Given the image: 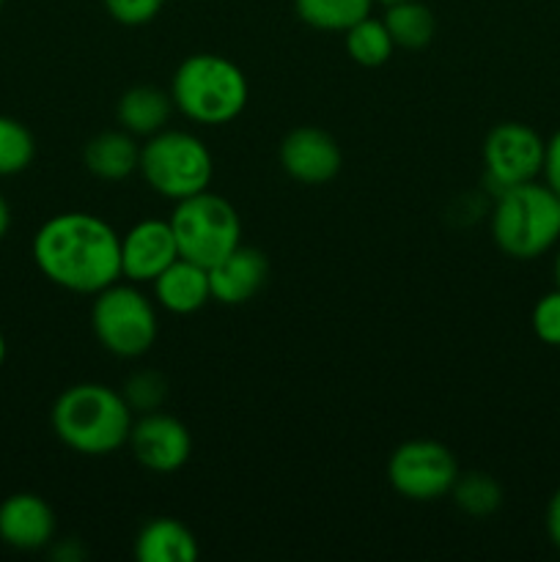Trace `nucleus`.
Wrapping results in <instances>:
<instances>
[{
    "label": "nucleus",
    "instance_id": "nucleus-17",
    "mask_svg": "<svg viewBox=\"0 0 560 562\" xmlns=\"http://www.w3.org/2000/svg\"><path fill=\"white\" fill-rule=\"evenodd\" d=\"M173 97L157 86H135L121 93L115 104V119L121 130L135 137H152L157 132L168 130V121L173 115Z\"/></svg>",
    "mask_w": 560,
    "mask_h": 562
},
{
    "label": "nucleus",
    "instance_id": "nucleus-10",
    "mask_svg": "<svg viewBox=\"0 0 560 562\" xmlns=\"http://www.w3.org/2000/svg\"><path fill=\"white\" fill-rule=\"evenodd\" d=\"M130 450L137 464L157 475L179 472L192 456V434L179 417L165 412H146L132 423Z\"/></svg>",
    "mask_w": 560,
    "mask_h": 562
},
{
    "label": "nucleus",
    "instance_id": "nucleus-16",
    "mask_svg": "<svg viewBox=\"0 0 560 562\" xmlns=\"http://www.w3.org/2000/svg\"><path fill=\"white\" fill-rule=\"evenodd\" d=\"M198 554L195 532L168 516L146 521L135 538V558L141 562H195Z\"/></svg>",
    "mask_w": 560,
    "mask_h": 562
},
{
    "label": "nucleus",
    "instance_id": "nucleus-14",
    "mask_svg": "<svg viewBox=\"0 0 560 562\" xmlns=\"http://www.w3.org/2000/svg\"><path fill=\"white\" fill-rule=\"evenodd\" d=\"M269 280V261L256 247L239 245L234 252L209 269L212 300L220 305H247L264 291Z\"/></svg>",
    "mask_w": 560,
    "mask_h": 562
},
{
    "label": "nucleus",
    "instance_id": "nucleus-3",
    "mask_svg": "<svg viewBox=\"0 0 560 562\" xmlns=\"http://www.w3.org/2000/svg\"><path fill=\"white\" fill-rule=\"evenodd\" d=\"M176 110L192 124L223 126L247 108L250 86L239 66L225 55L195 53L181 60L170 80Z\"/></svg>",
    "mask_w": 560,
    "mask_h": 562
},
{
    "label": "nucleus",
    "instance_id": "nucleus-20",
    "mask_svg": "<svg viewBox=\"0 0 560 562\" xmlns=\"http://www.w3.org/2000/svg\"><path fill=\"white\" fill-rule=\"evenodd\" d=\"M377 0H294V14L313 31L344 33L371 14Z\"/></svg>",
    "mask_w": 560,
    "mask_h": 562
},
{
    "label": "nucleus",
    "instance_id": "nucleus-12",
    "mask_svg": "<svg viewBox=\"0 0 560 562\" xmlns=\"http://www.w3.org/2000/svg\"><path fill=\"white\" fill-rule=\"evenodd\" d=\"M179 258L170 220H141L121 236V278L154 283Z\"/></svg>",
    "mask_w": 560,
    "mask_h": 562
},
{
    "label": "nucleus",
    "instance_id": "nucleus-26",
    "mask_svg": "<svg viewBox=\"0 0 560 562\" xmlns=\"http://www.w3.org/2000/svg\"><path fill=\"white\" fill-rule=\"evenodd\" d=\"M102 3L104 11H108L119 25L141 27L148 25L152 20H157L165 0H102Z\"/></svg>",
    "mask_w": 560,
    "mask_h": 562
},
{
    "label": "nucleus",
    "instance_id": "nucleus-19",
    "mask_svg": "<svg viewBox=\"0 0 560 562\" xmlns=\"http://www.w3.org/2000/svg\"><path fill=\"white\" fill-rule=\"evenodd\" d=\"M382 22L395 47L401 49H423L437 36V16L423 0H399L384 5Z\"/></svg>",
    "mask_w": 560,
    "mask_h": 562
},
{
    "label": "nucleus",
    "instance_id": "nucleus-9",
    "mask_svg": "<svg viewBox=\"0 0 560 562\" xmlns=\"http://www.w3.org/2000/svg\"><path fill=\"white\" fill-rule=\"evenodd\" d=\"M547 140L533 126L519 121H503L492 126L483 140L486 181L494 195L525 181H536L544 170Z\"/></svg>",
    "mask_w": 560,
    "mask_h": 562
},
{
    "label": "nucleus",
    "instance_id": "nucleus-4",
    "mask_svg": "<svg viewBox=\"0 0 560 562\" xmlns=\"http://www.w3.org/2000/svg\"><path fill=\"white\" fill-rule=\"evenodd\" d=\"M492 239L516 261H533L560 241V195L549 184L525 181L494 195Z\"/></svg>",
    "mask_w": 560,
    "mask_h": 562
},
{
    "label": "nucleus",
    "instance_id": "nucleus-31",
    "mask_svg": "<svg viewBox=\"0 0 560 562\" xmlns=\"http://www.w3.org/2000/svg\"><path fill=\"white\" fill-rule=\"evenodd\" d=\"M3 362H5V338L3 333H0V368H3Z\"/></svg>",
    "mask_w": 560,
    "mask_h": 562
},
{
    "label": "nucleus",
    "instance_id": "nucleus-6",
    "mask_svg": "<svg viewBox=\"0 0 560 562\" xmlns=\"http://www.w3.org/2000/svg\"><path fill=\"white\" fill-rule=\"evenodd\" d=\"M179 256L212 269L242 245L239 212L223 195L203 190L184 198L170 212Z\"/></svg>",
    "mask_w": 560,
    "mask_h": 562
},
{
    "label": "nucleus",
    "instance_id": "nucleus-5",
    "mask_svg": "<svg viewBox=\"0 0 560 562\" xmlns=\"http://www.w3.org/2000/svg\"><path fill=\"white\" fill-rule=\"evenodd\" d=\"M137 173L157 195L179 203L209 190L214 159L206 143L192 132L163 130L141 146Z\"/></svg>",
    "mask_w": 560,
    "mask_h": 562
},
{
    "label": "nucleus",
    "instance_id": "nucleus-29",
    "mask_svg": "<svg viewBox=\"0 0 560 562\" xmlns=\"http://www.w3.org/2000/svg\"><path fill=\"white\" fill-rule=\"evenodd\" d=\"M9 228H11V209H9V203H5V198L0 195V241L5 239Z\"/></svg>",
    "mask_w": 560,
    "mask_h": 562
},
{
    "label": "nucleus",
    "instance_id": "nucleus-23",
    "mask_svg": "<svg viewBox=\"0 0 560 562\" xmlns=\"http://www.w3.org/2000/svg\"><path fill=\"white\" fill-rule=\"evenodd\" d=\"M36 157L33 132L11 115H0V179L20 176Z\"/></svg>",
    "mask_w": 560,
    "mask_h": 562
},
{
    "label": "nucleus",
    "instance_id": "nucleus-24",
    "mask_svg": "<svg viewBox=\"0 0 560 562\" xmlns=\"http://www.w3.org/2000/svg\"><path fill=\"white\" fill-rule=\"evenodd\" d=\"M121 395H124L132 412H143L146 415V412H157L165 404V398H168V382L157 371H135L124 382Z\"/></svg>",
    "mask_w": 560,
    "mask_h": 562
},
{
    "label": "nucleus",
    "instance_id": "nucleus-8",
    "mask_svg": "<svg viewBox=\"0 0 560 562\" xmlns=\"http://www.w3.org/2000/svg\"><path fill=\"white\" fill-rule=\"evenodd\" d=\"M459 461L434 439H410L390 453L388 481L395 494L412 503L448 497L459 477Z\"/></svg>",
    "mask_w": 560,
    "mask_h": 562
},
{
    "label": "nucleus",
    "instance_id": "nucleus-18",
    "mask_svg": "<svg viewBox=\"0 0 560 562\" xmlns=\"http://www.w3.org/2000/svg\"><path fill=\"white\" fill-rule=\"evenodd\" d=\"M137 162H141V146L126 130L99 132L82 148V165L88 173L102 181L130 179L132 173H137Z\"/></svg>",
    "mask_w": 560,
    "mask_h": 562
},
{
    "label": "nucleus",
    "instance_id": "nucleus-11",
    "mask_svg": "<svg viewBox=\"0 0 560 562\" xmlns=\"http://www.w3.org/2000/svg\"><path fill=\"white\" fill-rule=\"evenodd\" d=\"M280 168L300 184H327L344 168V154L335 137L318 126H296L280 140Z\"/></svg>",
    "mask_w": 560,
    "mask_h": 562
},
{
    "label": "nucleus",
    "instance_id": "nucleus-33",
    "mask_svg": "<svg viewBox=\"0 0 560 562\" xmlns=\"http://www.w3.org/2000/svg\"><path fill=\"white\" fill-rule=\"evenodd\" d=\"M3 3H5V0H0V11H3Z\"/></svg>",
    "mask_w": 560,
    "mask_h": 562
},
{
    "label": "nucleus",
    "instance_id": "nucleus-32",
    "mask_svg": "<svg viewBox=\"0 0 560 562\" xmlns=\"http://www.w3.org/2000/svg\"><path fill=\"white\" fill-rule=\"evenodd\" d=\"M377 3H382V5H390V3H399V0H377Z\"/></svg>",
    "mask_w": 560,
    "mask_h": 562
},
{
    "label": "nucleus",
    "instance_id": "nucleus-27",
    "mask_svg": "<svg viewBox=\"0 0 560 562\" xmlns=\"http://www.w3.org/2000/svg\"><path fill=\"white\" fill-rule=\"evenodd\" d=\"M541 176H544V184H549L560 195V130L549 137L547 148H544Z\"/></svg>",
    "mask_w": 560,
    "mask_h": 562
},
{
    "label": "nucleus",
    "instance_id": "nucleus-21",
    "mask_svg": "<svg viewBox=\"0 0 560 562\" xmlns=\"http://www.w3.org/2000/svg\"><path fill=\"white\" fill-rule=\"evenodd\" d=\"M344 44L349 58L355 60L357 66H366V69L384 66L390 58H393V49H395L384 22L371 14L362 16L360 22H355L349 31H344Z\"/></svg>",
    "mask_w": 560,
    "mask_h": 562
},
{
    "label": "nucleus",
    "instance_id": "nucleus-1",
    "mask_svg": "<svg viewBox=\"0 0 560 562\" xmlns=\"http://www.w3.org/2000/svg\"><path fill=\"white\" fill-rule=\"evenodd\" d=\"M33 261L58 289L93 296L121 280V234L91 212H60L33 236Z\"/></svg>",
    "mask_w": 560,
    "mask_h": 562
},
{
    "label": "nucleus",
    "instance_id": "nucleus-13",
    "mask_svg": "<svg viewBox=\"0 0 560 562\" xmlns=\"http://www.w3.org/2000/svg\"><path fill=\"white\" fill-rule=\"evenodd\" d=\"M55 510L33 492H16L0 503V541L16 552H38L55 541Z\"/></svg>",
    "mask_w": 560,
    "mask_h": 562
},
{
    "label": "nucleus",
    "instance_id": "nucleus-22",
    "mask_svg": "<svg viewBox=\"0 0 560 562\" xmlns=\"http://www.w3.org/2000/svg\"><path fill=\"white\" fill-rule=\"evenodd\" d=\"M450 497L459 505V510H464L472 519H489L503 505V488L486 472H467L456 477Z\"/></svg>",
    "mask_w": 560,
    "mask_h": 562
},
{
    "label": "nucleus",
    "instance_id": "nucleus-28",
    "mask_svg": "<svg viewBox=\"0 0 560 562\" xmlns=\"http://www.w3.org/2000/svg\"><path fill=\"white\" fill-rule=\"evenodd\" d=\"M544 527H547V536L552 541V547L560 552V488L549 497L547 514H544Z\"/></svg>",
    "mask_w": 560,
    "mask_h": 562
},
{
    "label": "nucleus",
    "instance_id": "nucleus-25",
    "mask_svg": "<svg viewBox=\"0 0 560 562\" xmlns=\"http://www.w3.org/2000/svg\"><path fill=\"white\" fill-rule=\"evenodd\" d=\"M530 327L541 344L555 346L560 349V289L555 285L552 291H547L544 296H538V302L533 305L530 313Z\"/></svg>",
    "mask_w": 560,
    "mask_h": 562
},
{
    "label": "nucleus",
    "instance_id": "nucleus-2",
    "mask_svg": "<svg viewBox=\"0 0 560 562\" xmlns=\"http://www.w3.org/2000/svg\"><path fill=\"white\" fill-rule=\"evenodd\" d=\"M132 409L121 390L99 382L66 387L49 409L55 437L80 456H110L130 442Z\"/></svg>",
    "mask_w": 560,
    "mask_h": 562
},
{
    "label": "nucleus",
    "instance_id": "nucleus-15",
    "mask_svg": "<svg viewBox=\"0 0 560 562\" xmlns=\"http://www.w3.org/2000/svg\"><path fill=\"white\" fill-rule=\"evenodd\" d=\"M152 285L157 305L173 313V316H192L206 302H212L209 269L181 256Z\"/></svg>",
    "mask_w": 560,
    "mask_h": 562
},
{
    "label": "nucleus",
    "instance_id": "nucleus-7",
    "mask_svg": "<svg viewBox=\"0 0 560 562\" xmlns=\"http://www.w3.org/2000/svg\"><path fill=\"white\" fill-rule=\"evenodd\" d=\"M91 329L99 346L121 360H137L154 346L159 333L157 311L135 283H119L93 294Z\"/></svg>",
    "mask_w": 560,
    "mask_h": 562
},
{
    "label": "nucleus",
    "instance_id": "nucleus-30",
    "mask_svg": "<svg viewBox=\"0 0 560 562\" xmlns=\"http://www.w3.org/2000/svg\"><path fill=\"white\" fill-rule=\"evenodd\" d=\"M552 274H555V285H558V289H560V250H558V256H555V267H552Z\"/></svg>",
    "mask_w": 560,
    "mask_h": 562
}]
</instances>
